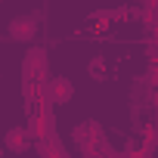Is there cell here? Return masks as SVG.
Instances as JSON below:
<instances>
[{"label":"cell","instance_id":"1","mask_svg":"<svg viewBox=\"0 0 158 158\" xmlns=\"http://www.w3.org/2000/svg\"><path fill=\"white\" fill-rule=\"evenodd\" d=\"M50 59L44 47H31L22 59V84H37V81H50Z\"/></svg>","mask_w":158,"mask_h":158},{"label":"cell","instance_id":"2","mask_svg":"<svg viewBox=\"0 0 158 158\" xmlns=\"http://www.w3.org/2000/svg\"><path fill=\"white\" fill-rule=\"evenodd\" d=\"M10 40H19V44H31L37 37V16H16L6 28Z\"/></svg>","mask_w":158,"mask_h":158},{"label":"cell","instance_id":"3","mask_svg":"<svg viewBox=\"0 0 158 158\" xmlns=\"http://www.w3.org/2000/svg\"><path fill=\"white\" fill-rule=\"evenodd\" d=\"M50 96H53V106H65V102H71V96H74L71 77H65V74H53V77H50Z\"/></svg>","mask_w":158,"mask_h":158},{"label":"cell","instance_id":"4","mask_svg":"<svg viewBox=\"0 0 158 158\" xmlns=\"http://www.w3.org/2000/svg\"><path fill=\"white\" fill-rule=\"evenodd\" d=\"M31 133H28V127H10L6 130V149L10 152H16V155H22V152H28L31 149Z\"/></svg>","mask_w":158,"mask_h":158},{"label":"cell","instance_id":"5","mask_svg":"<svg viewBox=\"0 0 158 158\" xmlns=\"http://www.w3.org/2000/svg\"><path fill=\"white\" fill-rule=\"evenodd\" d=\"M139 146H143V158H152V152L158 149V124H146L143 127Z\"/></svg>","mask_w":158,"mask_h":158},{"label":"cell","instance_id":"6","mask_svg":"<svg viewBox=\"0 0 158 158\" xmlns=\"http://www.w3.org/2000/svg\"><path fill=\"white\" fill-rule=\"evenodd\" d=\"M71 139H74L77 146H87V143H93V136H90V124L84 121V124H77V127H71Z\"/></svg>","mask_w":158,"mask_h":158},{"label":"cell","instance_id":"7","mask_svg":"<svg viewBox=\"0 0 158 158\" xmlns=\"http://www.w3.org/2000/svg\"><path fill=\"white\" fill-rule=\"evenodd\" d=\"M87 71H90V77H93V81H96V77H102V74H106V59H102V56H93Z\"/></svg>","mask_w":158,"mask_h":158},{"label":"cell","instance_id":"8","mask_svg":"<svg viewBox=\"0 0 158 158\" xmlns=\"http://www.w3.org/2000/svg\"><path fill=\"white\" fill-rule=\"evenodd\" d=\"M146 56L149 62H158V34H152V40L146 44Z\"/></svg>","mask_w":158,"mask_h":158},{"label":"cell","instance_id":"9","mask_svg":"<svg viewBox=\"0 0 158 158\" xmlns=\"http://www.w3.org/2000/svg\"><path fill=\"white\" fill-rule=\"evenodd\" d=\"M146 81L158 90V62H149V71H146Z\"/></svg>","mask_w":158,"mask_h":158},{"label":"cell","instance_id":"10","mask_svg":"<svg viewBox=\"0 0 158 158\" xmlns=\"http://www.w3.org/2000/svg\"><path fill=\"white\" fill-rule=\"evenodd\" d=\"M93 25H96V31H109V28H112V22H106V19H99V22H93Z\"/></svg>","mask_w":158,"mask_h":158},{"label":"cell","instance_id":"11","mask_svg":"<svg viewBox=\"0 0 158 158\" xmlns=\"http://www.w3.org/2000/svg\"><path fill=\"white\" fill-rule=\"evenodd\" d=\"M152 106H155V109H158V90H155V93H152Z\"/></svg>","mask_w":158,"mask_h":158}]
</instances>
